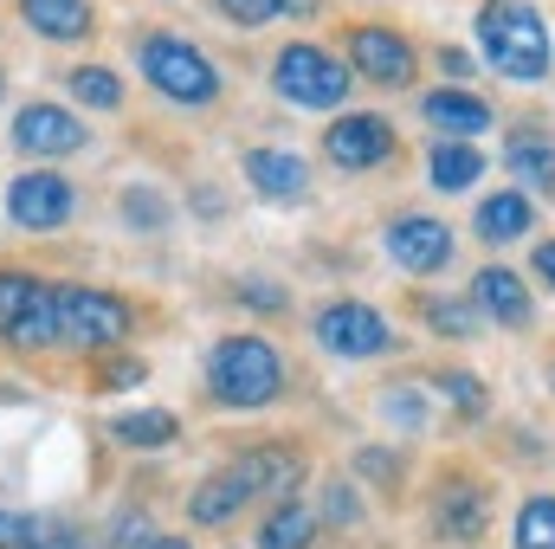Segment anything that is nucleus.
I'll return each mask as SVG.
<instances>
[{"mask_svg":"<svg viewBox=\"0 0 555 549\" xmlns=\"http://www.w3.org/2000/svg\"><path fill=\"white\" fill-rule=\"evenodd\" d=\"M478 52L498 78L511 85H543L555 72V39H550V20L530 7V0H485L478 7Z\"/></svg>","mask_w":555,"mask_h":549,"instance_id":"f257e3e1","label":"nucleus"},{"mask_svg":"<svg viewBox=\"0 0 555 549\" xmlns=\"http://www.w3.org/2000/svg\"><path fill=\"white\" fill-rule=\"evenodd\" d=\"M207 395L220 408H272L284 395V356H278L266 336H220L214 356H207Z\"/></svg>","mask_w":555,"mask_h":549,"instance_id":"f03ea898","label":"nucleus"},{"mask_svg":"<svg viewBox=\"0 0 555 549\" xmlns=\"http://www.w3.org/2000/svg\"><path fill=\"white\" fill-rule=\"evenodd\" d=\"M52 304H59V349L111 356L137 330V304L104 284H52Z\"/></svg>","mask_w":555,"mask_h":549,"instance_id":"7ed1b4c3","label":"nucleus"},{"mask_svg":"<svg viewBox=\"0 0 555 549\" xmlns=\"http://www.w3.org/2000/svg\"><path fill=\"white\" fill-rule=\"evenodd\" d=\"M272 85H278V98L297 104V111H343L349 91H356V72L336 52L297 39V46H284L272 59Z\"/></svg>","mask_w":555,"mask_h":549,"instance_id":"20e7f679","label":"nucleus"},{"mask_svg":"<svg viewBox=\"0 0 555 549\" xmlns=\"http://www.w3.org/2000/svg\"><path fill=\"white\" fill-rule=\"evenodd\" d=\"M142 78H149L168 104H188V111H201V104L220 98L214 59H207L201 46H188L181 33H149V39H142Z\"/></svg>","mask_w":555,"mask_h":549,"instance_id":"39448f33","label":"nucleus"},{"mask_svg":"<svg viewBox=\"0 0 555 549\" xmlns=\"http://www.w3.org/2000/svg\"><path fill=\"white\" fill-rule=\"evenodd\" d=\"M349 72L369 78V85H382V91H408L420 78V52L408 33L362 20V26H349Z\"/></svg>","mask_w":555,"mask_h":549,"instance_id":"423d86ee","label":"nucleus"},{"mask_svg":"<svg viewBox=\"0 0 555 549\" xmlns=\"http://www.w3.org/2000/svg\"><path fill=\"white\" fill-rule=\"evenodd\" d=\"M317 343H323L330 356H349V362H362V356H382V349H395V330H388V317H382L375 304H356V297H343V304H323V310H317Z\"/></svg>","mask_w":555,"mask_h":549,"instance_id":"0eeeda50","label":"nucleus"},{"mask_svg":"<svg viewBox=\"0 0 555 549\" xmlns=\"http://www.w3.org/2000/svg\"><path fill=\"white\" fill-rule=\"evenodd\" d=\"M72 207H78V188H72L65 175H52V168H26V175H13V188H7V220L26 227V233L65 227Z\"/></svg>","mask_w":555,"mask_h":549,"instance_id":"6e6552de","label":"nucleus"},{"mask_svg":"<svg viewBox=\"0 0 555 549\" xmlns=\"http://www.w3.org/2000/svg\"><path fill=\"white\" fill-rule=\"evenodd\" d=\"M395 149H401L395 124H388V117H375V111H343V117L323 130V155H330L336 168H349V175L382 168Z\"/></svg>","mask_w":555,"mask_h":549,"instance_id":"1a4fd4ad","label":"nucleus"},{"mask_svg":"<svg viewBox=\"0 0 555 549\" xmlns=\"http://www.w3.org/2000/svg\"><path fill=\"white\" fill-rule=\"evenodd\" d=\"M452 227L439 214H395L388 220V259L401 266L408 278H433L452 266Z\"/></svg>","mask_w":555,"mask_h":549,"instance_id":"9d476101","label":"nucleus"},{"mask_svg":"<svg viewBox=\"0 0 555 549\" xmlns=\"http://www.w3.org/2000/svg\"><path fill=\"white\" fill-rule=\"evenodd\" d=\"M227 478L246 491V505L253 498H291L297 491V478H304V452L291 446V439H266V446H253V452H240L233 465H227Z\"/></svg>","mask_w":555,"mask_h":549,"instance_id":"9b49d317","label":"nucleus"},{"mask_svg":"<svg viewBox=\"0 0 555 549\" xmlns=\"http://www.w3.org/2000/svg\"><path fill=\"white\" fill-rule=\"evenodd\" d=\"M13 142H20V155H33V162H59V155H78L91 130L72 117V111H59V104H26L20 117H13Z\"/></svg>","mask_w":555,"mask_h":549,"instance_id":"f8f14e48","label":"nucleus"},{"mask_svg":"<svg viewBox=\"0 0 555 549\" xmlns=\"http://www.w3.org/2000/svg\"><path fill=\"white\" fill-rule=\"evenodd\" d=\"M485 524H491V491L478 478H439V491H433V531L446 544L472 549L485 537Z\"/></svg>","mask_w":555,"mask_h":549,"instance_id":"ddd939ff","label":"nucleus"},{"mask_svg":"<svg viewBox=\"0 0 555 549\" xmlns=\"http://www.w3.org/2000/svg\"><path fill=\"white\" fill-rule=\"evenodd\" d=\"M465 297H472V310H478L485 323H498V330H530V317H537V297L524 291V278L511 272V266H478Z\"/></svg>","mask_w":555,"mask_h":549,"instance_id":"4468645a","label":"nucleus"},{"mask_svg":"<svg viewBox=\"0 0 555 549\" xmlns=\"http://www.w3.org/2000/svg\"><path fill=\"white\" fill-rule=\"evenodd\" d=\"M420 117H426V124H433L439 137H459V142L485 137V130L498 124V111H491L485 98L459 91V85H446V91H426V98H420Z\"/></svg>","mask_w":555,"mask_h":549,"instance_id":"2eb2a0df","label":"nucleus"},{"mask_svg":"<svg viewBox=\"0 0 555 549\" xmlns=\"http://www.w3.org/2000/svg\"><path fill=\"white\" fill-rule=\"evenodd\" d=\"M504 168H511V181H517L524 194H555V137L537 130V124L511 130V142H504Z\"/></svg>","mask_w":555,"mask_h":549,"instance_id":"dca6fc26","label":"nucleus"},{"mask_svg":"<svg viewBox=\"0 0 555 549\" xmlns=\"http://www.w3.org/2000/svg\"><path fill=\"white\" fill-rule=\"evenodd\" d=\"M472 227H478V240H485V246H511V240H530L537 207H530V194H524V188H498V194H485V201H478Z\"/></svg>","mask_w":555,"mask_h":549,"instance_id":"f3484780","label":"nucleus"},{"mask_svg":"<svg viewBox=\"0 0 555 549\" xmlns=\"http://www.w3.org/2000/svg\"><path fill=\"white\" fill-rule=\"evenodd\" d=\"M246 181H253L266 201H304V194H310V168H304V155H291V149H246Z\"/></svg>","mask_w":555,"mask_h":549,"instance_id":"a211bd4d","label":"nucleus"},{"mask_svg":"<svg viewBox=\"0 0 555 549\" xmlns=\"http://www.w3.org/2000/svg\"><path fill=\"white\" fill-rule=\"evenodd\" d=\"M485 149L478 142H459V137H439L426 149V175H433V188L439 194H465V188H478L485 181Z\"/></svg>","mask_w":555,"mask_h":549,"instance_id":"6ab92c4d","label":"nucleus"},{"mask_svg":"<svg viewBox=\"0 0 555 549\" xmlns=\"http://www.w3.org/2000/svg\"><path fill=\"white\" fill-rule=\"evenodd\" d=\"M20 20L39 33V39H85L91 33V0H20Z\"/></svg>","mask_w":555,"mask_h":549,"instance_id":"aec40b11","label":"nucleus"},{"mask_svg":"<svg viewBox=\"0 0 555 549\" xmlns=\"http://www.w3.org/2000/svg\"><path fill=\"white\" fill-rule=\"evenodd\" d=\"M111 439L117 446H137V452H162V446L181 439V420L168 408H137V413H117L111 420Z\"/></svg>","mask_w":555,"mask_h":549,"instance_id":"412c9836","label":"nucleus"},{"mask_svg":"<svg viewBox=\"0 0 555 549\" xmlns=\"http://www.w3.org/2000/svg\"><path fill=\"white\" fill-rule=\"evenodd\" d=\"M240 511H246V491H240V485L227 478V465H220V472H214V478H207V485H201V491L188 498V518H194V524H207V531L233 524Z\"/></svg>","mask_w":555,"mask_h":549,"instance_id":"4be33fe9","label":"nucleus"},{"mask_svg":"<svg viewBox=\"0 0 555 549\" xmlns=\"http://www.w3.org/2000/svg\"><path fill=\"white\" fill-rule=\"evenodd\" d=\"M310 537H317V511L297 505V498H284L272 518L259 524V549H310Z\"/></svg>","mask_w":555,"mask_h":549,"instance_id":"5701e85b","label":"nucleus"},{"mask_svg":"<svg viewBox=\"0 0 555 549\" xmlns=\"http://www.w3.org/2000/svg\"><path fill=\"white\" fill-rule=\"evenodd\" d=\"M7 343L13 349H59V304H52V284L33 297V310L7 330Z\"/></svg>","mask_w":555,"mask_h":549,"instance_id":"b1692460","label":"nucleus"},{"mask_svg":"<svg viewBox=\"0 0 555 549\" xmlns=\"http://www.w3.org/2000/svg\"><path fill=\"white\" fill-rule=\"evenodd\" d=\"M46 291V278L20 272V266H0V343H7V330L33 310V297Z\"/></svg>","mask_w":555,"mask_h":549,"instance_id":"393cba45","label":"nucleus"},{"mask_svg":"<svg viewBox=\"0 0 555 549\" xmlns=\"http://www.w3.org/2000/svg\"><path fill=\"white\" fill-rule=\"evenodd\" d=\"M511 544H517V549H555V498H550V491L524 498V511H517V531H511Z\"/></svg>","mask_w":555,"mask_h":549,"instance_id":"a878e982","label":"nucleus"},{"mask_svg":"<svg viewBox=\"0 0 555 549\" xmlns=\"http://www.w3.org/2000/svg\"><path fill=\"white\" fill-rule=\"evenodd\" d=\"M65 85H72V98H78V104H91V111H117V104H124V85H117V72H111V65H78Z\"/></svg>","mask_w":555,"mask_h":549,"instance_id":"bb28decb","label":"nucleus"},{"mask_svg":"<svg viewBox=\"0 0 555 549\" xmlns=\"http://www.w3.org/2000/svg\"><path fill=\"white\" fill-rule=\"evenodd\" d=\"M439 395H446V408L465 413V420H478V413L491 408V401H485V382H478L472 369H439Z\"/></svg>","mask_w":555,"mask_h":549,"instance_id":"cd10ccee","label":"nucleus"},{"mask_svg":"<svg viewBox=\"0 0 555 549\" xmlns=\"http://www.w3.org/2000/svg\"><path fill=\"white\" fill-rule=\"evenodd\" d=\"M420 310H426V323H433L439 336H472V330L485 323V317L472 310V297H426Z\"/></svg>","mask_w":555,"mask_h":549,"instance_id":"c85d7f7f","label":"nucleus"},{"mask_svg":"<svg viewBox=\"0 0 555 549\" xmlns=\"http://www.w3.org/2000/svg\"><path fill=\"white\" fill-rule=\"evenodd\" d=\"M124 220L155 233V227H168V207H162V201H155L149 188H130V194H124Z\"/></svg>","mask_w":555,"mask_h":549,"instance_id":"c756f323","label":"nucleus"},{"mask_svg":"<svg viewBox=\"0 0 555 549\" xmlns=\"http://www.w3.org/2000/svg\"><path fill=\"white\" fill-rule=\"evenodd\" d=\"M323 498H330V505H323V518H330V524H362V505H356V485H343V478H330V485H323Z\"/></svg>","mask_w":555,"mask_h":549,"instance_id":"7c9ffc66","label":"nucleus"},{"mask_svg":"<svg viewBox=\"0 0 555 549\" xmlns=\"http://www.w3.org/2000/svg\"><path fill=\"white\" fill-rule=\"evenodd\" d=\"M388 420H401V426H426V401H420V388H388Z\"/></svg>","mask_w":555,"mask_h":549,"instance_id":"2f4dec72","label":"nucleus"},{"mask_svg":"<svg viewBox=\"0 0 555 549\" xmlns=\"http://www.w3.org/2000/svg\"><path fill=\"white\" fill-rule=\"evenodd\" d=\"M214 7H220L233 26H266V20H278L272 0H214Z\"/></svg>","mask_w":555,"mask_h":549,"instance_id":"473e14b6","label":"nucleus"},{"mask_svg":"<svg viewBox=\"0 0 555 549\" xmlns=\"http://www.w3.org/2000/svg\"><path fill=\"white\" fill-rule=\"evenodd\" d=\"M26 549H85V537H78V531H65V524H33Z\"/></svg>","mask_w":555,"mask_h":549,"instance_id":"72a5a7b5","label":"nucleus"},{"mask_svg":"<svg viewBox=\"0 0 555 549\" xmlns=\"http://www.w3.org/2000/svg\"><path fill=\"white\" fill-rule=\"evenodd\" d=\"M142 375H149V369H142V356H117V362L104 369V388H137Z\"/></svg>","mask_w":555,"mask_h":549,"instance_id":"f704fd0d","label":"nucleus"},{"mask_svg":"<svg viewBox=\"0 0 555 549\" xmlns=\"http://www.w3.org/2000/svg\"><path fill=\"white\" fill-rule=\"evenodd\" d=\"M240 297H246L253 310H284V297H278V284H266V278H253V284H240Z\"/></svg>","mask_w":555,"mask_h":549,"instance_id":"c9c22d12","label":"nucleus"},{"mask_svg":"<svg viewBox=\"0 0 555 549\" xmlns=\"http://www.w3.org/2000/svg\"><path fill=\"white\" fill-rule=\"evenodd\" d=\"M530 272H537V278L555 291V240H537V253H530Z\"/></svg>","mask_w":555,"mask_h":549,"instance_id":"e433bc0d","label":"nucleus"},{"mask_svg":"<svg viewBox=\"0 0 555 549\" xmlns=\"http://www.w3.org/2000/svg\"><path fill=\"white\" fill-rule=\"evenodd\" d=\"M278 20H317L323 13V0H272Z\"/></svg>","mask_w":555,"mask_h":549,"instance_id":"4c0bfd02","label":"nucleus"},{"mask_svg":"<svg viewBox=\"0 0 555 549\" xmlns=\"http://www.w3.org/2000/svg\"><path fill=\"white\" fill-rule=\"evenodd\" d=\"M439 72H452V78H472V52H459V46H439Z\"/></svg>","mask_w":555,"mask_h":549,"instance_id":"58836bf2","label":"nucleus"},{"mask_svg":"<svg viewBox=\"0 0 555 549\" xmlns=\"http://www.w3.org/2000/svg\"><path fill=\"white\" fill-rule=\"evenodd\" d=\"M117 544H149V518H124L117 524Z\"/></svg>","mask_w":555,"mask_h":549,"instance_id":"ea45409f","label":"nucleus"},{"mask_svg":"<svg viewBox=\"0 0 555 549\" xmlns=\"http://www.w3.org/2000/svg\"><path fill=\"white\" fill-rule=\"evenodd\" d=\"M142 549H194V544H188V537H149Z\"/></svg>","mask_w":555,"mask_h":549,"instance_id":"a19ab883","label":"nucleus"},{"mask_svg":"<svg viewBox=\"0 0 555 549\" xmlns=\"http://www.w3.org/2000/svg\"><path fill=\"white\" fill-rule=\"evenodd\" d=\"M550 388H555V362H550Z\"/></svg>","mask_w":555,"mask_h":549,"instance_id":"79ce46f5","label":"nucleus"},{"mask_svg":"<svg viewBox=\"0 0 555 549\" xmlns=\"http://www.w3.org/2000/svg\"><path fill=\"white\" fill-rule=\"evenodd\" d=\"M0 91H7V72H0Z\"/></svg>","mask_w":555,"mask_h":549,"instance_id":"37998d69","label":"nucleus"}]
</instances>
